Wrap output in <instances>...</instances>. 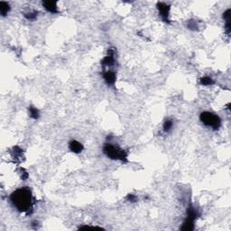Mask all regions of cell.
<instances>
[{"mask_svg": "<svg viewBox=\"0 0 231 231\" xmlns=\"http://www.w3.org/2000/svg\"><path fill=\"white\" fill-rule=\"evenodd\" d=\"M10 200L17 210L26 212L31 209L33 205L32 192L26 187L17 189L10 195Z\"/></svg>", "mask_w": 231, "mask_h": 231, "instance_id": "cell-1", "label": "cell"}, {"mask_svg": "<svg viewBox=\"0 0 231 231\" xmlns=\"http://www.w3.org/2000/svg\"><path fill=\"white\" fill-rule=\"evenodd\" d=\"M103 152L112 160H120V161L128 160L127 153L124 150L120 149L119 147L113 146L111 144H106L103 147Z\"/></svg>", "mask_w": 231, "mask_h": 231, "instance_id": "cell-2", "label": "cell"}, {"mask_svg": "<svg viewBox=\"0 0 231 231\" xmlns=\"http://www.w3.org/2000/svg\"><path fill=\"white\" fill-rule=\"evenodd\" d=\"M200 119L205 126L213 128V130H218L221 125V120L219 117L211 112H202L200 115Z\"/></svg>", "mask_w": 231, "mask_h": 231, "instance_id": "cell-3", "label": "cell"}, {"mask_svg": "<svg viewBox=\"0 0 231 231\" xmlns=\"http://www.w3.org/2000/svg\"><path fill=\"white\" fill-rule=\"evenodd\" d=\"M197 211L193 207H190L187 209V218L184 220L183 225L181 227L182 230H192L194 229V222L197 218Z\"/></svg>", "mask_w": 231, "mask_h": 231, "instance_id": "cell-4", "label": "cell"}, {"mask_svg": "<svg viewBox=\"0 0 231 231\" xmlns=\"http://www.w3.org/2000/svg\"><path fill=\"white\" fill-rule=\"evenodd\" d=\"M157 8L159 11V15L162 17L163 21L166 23L169 22V17H170V6L166 3L160 2L157 4Z\"/></svg>", "mask_w": 231, "mask_h": 231, "instance_id": "cell-5", "label": "cell"}, {"mask_svg": "<svg viewBox=\"0 0 231 231\" xmlns=\"http://www.w3.org/2000/svg\"><path fill=\"white\" fill-rule=\"evenodd\" d=\"M69 148L72 153L75 154H79L83 151V145L79 142H78L76 140H72L69 143Z\"/></svg>", "mask_w": 231, "mask_h": 231, "instance_id": "cell-6", "label": "cell"}, {"mask_svg": "<svg viewBox=\"0 0 231 231\" xmlns=\"http://www.w3.org/2000/svg\"><path fill=\"white\" fill-rule=\"evenodd\" d=\"M103 78L108 85H114L116 82V74L112 70H107L103 73Z\"/></svg>", "mask_w": 231, "mask_h": 231, "instance_id": "cell-7", "label": "cell"}, {"mask_svg": "<svg viewBox=\"0 0 231 231\" xmlns=\"http://www.w3.org/2000/svg\"><path fill=\"white\" fill-rule=\"evenodd\" d=\"M43 6L46 11H48L49 13H58V7H57V3L54 1H43Z\"/></svg>", "mask_w": 231, "mask_h": 231, "instance_id": "cell-8", "label": "cell"}, {"mask_svg": "<svg viewBox=\"0 0 231 231\" xmlns=\"http://www.w3.org/2000/svg\"><path fill=\"white\" fill-rule=\"evenodd\" d=\"M10 11V6H9L8 3L7 2H0V13L2 15V17H6L8 12Z\"/></svg>", "mask_w": 231, "mask_h": 231, "instance_id": "cell-9", "label": "cell"}, {"mask_svg": "<svg viewBox=\"0 0 231 231\" xmlns=\"http://www.w3.org/2000/svg\"><path fill=\"white\" fill-rule=\"evenodd\" d=\"M108 54V55L107 57H105L104 60H102V64L104 66H112L113 63H114V55H113V53L110 51V50H109Z\"/></svg>", "mask_w": 231, "mask_h": 231, "instance_id": "cell-10", "label": "cell"}, {"mask_svg": "<svg viewBox=\"0 0 231 231\" xmlns=\"http://www.w3.org/2000/svg\"><path fill=\"white\" fill-rule=\"evenodd\" d=\"M29 113H30V116L32 118L34 119H37L39 118V111L36 108L34 107H30L29 108Z\"/></svg>", "mask_w": 231, "mask_h": 231, "instance_id": "cell-11", "label": "cell"}, {"mask_svg": "<svg viewBox=\"0 0 231 231\" xmlns=\"http://www.w3.org/2000/svg\"><path fill=\"white\" fill-rule=\"evenodd\" d=\"M200 83L204 86H209L212 85L214 83V81H213V79L210 77H207L206 76V77H203L200 79Z\"/></svg>", "mask_w": 231, "mask_h": 231, "instance_id": "cell-12", "label": "cell"}, {"mask_svg": "<svg viewBox=\"0 0 231 231\" xmlns=\"http://www.w3.org/2000/svg\"><path fill=\"white\" fill-rule=\"evenodd\" d=\"M172 126H173V123H172L171 120H166L163 123V131L164 132H169L172 128Z\"/></svg>", "mask_w": 231, "mask_h": 231, "instance_id": "cell-13", "label": "cell"}, {"mask_svg": "<svg viewBox=\"0 0 231 231\" xmlns=\"http://www.w3.org/2000/svg\"><path fill=\"white\" fill-rule=\"evenodd\" d=\"M37 11H34V12H32V13H27L25 15V17H26V19H28V20H34L36 17H37Z\"/></svg>", "mask_w": 231, "mask_h": 231, "instance_id": "cell-14", "label": "cell"}, {"mask_svg": "<svg viewBox=\"0 0 231 231\" xmlns=\"http://www.w3.org/2000/svg\"><path fill=\"white\" fill-rule=\"evenodd\" d=\"M223 18H224L225 21H230V9H228L223 14Z\"/></svg>", "mask_w": 231, "mask_h": 231, "instance_id": "cell-15", "label": "cell"}, {"mask_svg": "<svg viewBox=\"0 0 231 231\" xmlns=\"http://www.w3.org/2000/svg\"><path fill=\"white\" fill-rule=\"evenodd\" d=\"M188 28H190V30H195V29H198V26L195 22H190V21L188 23Z\"/></svg>", "mask_w": 231, "mask_h": 231, "instance_id": "cell-16", "label": "cell"}, {"mask_svg": "<svg viewBox=\"0 0 231 231\" xmlns=\"http://www.w3.org/2000/svg\"><path fill=\"white\" fill-rule=\"evenodd\" d=\"M129 200L131 201V202H135L136 200H137V197L135 196V195H133V194H129L128 197Z\"/></svg>", "mask_w": 231, "mask_h": 231, "instance_id": "cell-17", "label": "cell"}]
</instances>
